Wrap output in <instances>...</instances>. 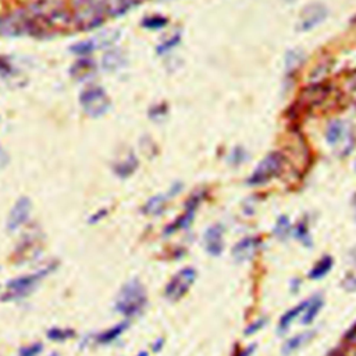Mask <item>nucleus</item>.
Segmentation results:
<instances>
[{"label": "nucleus", "instance_id": "36", "mask_svg": "<svg viewBox=\"0 0 356 356\" xmlns=\"http://www.w3.org/2000/svg\"><path fill=\"white\" fill-rule=\"evenodd\" d=\"M252 350H253V346H249L248 349H245V350H241V352H238L235 356H249L250 353H252Z\"/></svg>", "mask_w": 356, "mask_h": 356}, {"label": "nucleus", "instance_id": "11", "mask_svg": "<svg viewBox=\"0 0 356 356\" xmlns=\"http://www.w3.org/2000/svg\"><path fill=\"white\" fill-rule=\"evenodd\" d=\"M49 268H50V267L43 268V270H40L39 273H35V274H32V275H25V277H21V278H18V280H14V281L8 282L7 286H8L10 292L14 293V296H18L19 292H24V291L29 289V288H31L33 284H36L42 277H44V275L47 274Z\"/></svg>", "mask_w": 356, "mask_h": 356}, {"label": "nucleus", "instance_id": "31", "mask_svg": "<svg viewBox=\"0 0 356 356\" xmlns=\"http://www.w3.org/2000/svg\"><path fill=\"white\" fill-rule=\"evenodd\" d=\"M11 72H13V68H11L10 63L0 56V75L7 76V75H11Z\"/></svg>", "mask_w": 356, "mask_h": 356}, {"label": "nucleus", "instance_id": "42", "mask_svg": "<svg viewBox=\"0 0 356 356\" xmlns=\"http://www.w3.org/2000/svg\"><path fill=\"white\" fill-rule=\"evenodd\" d=\"M355 356H356V355H355Z\"/></svg>", "mask_w": 356, "mask_h": 356}, {"label": "nucleus", "instance_id": "19", "mask_svg": "<svg viewBox=\"0 0 356 356\" xmlns=\"http://www.w3.org/2000/svg\"><path fill=\"white\" fill-rule=\"evenodd\" d=\"M92 68H93V61L86 58V57H82L81 60L75 61L74 65L71 67V75L78 76V78H83L85 75H88L90 72Z\"/></svg>", "mask_w": 356, "mask_h": 356}, {"label": "nucleus", "instance_id": "33", "mask_svg": "<svg viewBox=\"0 0 356 356\" xmlns=\"http://www.w3.org/2000/svg\"><path fill=\"white\" fill-rule=\"evenodd\" d=\"M266 321L261 318V320H259V321H256V323H252L246 330H245V332L246 334H254L256 331H259L261 327H263V324H264Z\"/></svg>", "mask_w": 356, "mask_h": 356}, {"label": "nucleus", "instance_id": "41", "mask_svg": "<svg viewBox=\"0 0 356 356\" xmlns=\"http://www.w3.org/2000/svg\"><path fill=\"white\" fill-rule=\"evenodd\" d=\"M355 170H356V161H355Z\"/></svg>", "mask_w": 356, "mask_h": 356}, {"label": "nucleus", "instance_id": "14", "mask_svg": "<svg viewBox=\"0 0 356 356\" xmlns=\"http://www.w3.org/2000/svg\"><path fill=\"white\" fill-rule=\"evenodd\" d=\"M124 54L118 50H108L102 57V65L107 71H114L120 68L121 65H124Z\"/></svg>", "mask_w": 356, "mask_h": 356}, {"label": "nucleus", "instance_id": "29", "mask_svg": "<svg viewBox=\"0 0 356 356\" xmlns=\"http://www.w3.org/2000/svg\"><path fill=\"white\" fill-rule=\"evenodd\" d=\"M42 350V345L40 343H35L32 346H26L22 348L19 352V356H36L38 353H40Z\"/></svg>", "mask_w": 356, "mask_h": 356}, {"label": "nucleus", "instance_id": "40", "mask_svg": "<svg viewBox=\"0 0 356 356\" xmlns=\"http://www.w3.org/2000/svg\"><path fill=\"white\" fill-rule=\"evenodd\" d=\"M51 356H58V355H57V353H53V355H51Z\"/></svg>", "mask_w": 356, "mask_h": 356}, {"label": "nucleus", "instance_id": "15", "mask_svg": "<svg viewBox=\"0 0 356 356\" xmlns=\"http://www.w3.org/2000/svg\"><path fill=\"white\" fill-rule=\"evenodd\" d=\"M332 264H334V261H332V259H331L330 256L321 257V259L313 266V268L310 270L309 277H310L312 280H320V278H323V277L331 270Z\"/></svg>", "mask_w": 356, "mask_h": 356}, {"label": "nucleus", "instance_id": "27", "mask_svg": "<svg viewBox=\"0 0 356 356\" xmlns=\"http://www.w3.org/2000/svg\"><path fill=\"white\" fill-rule=\"evenodd\" d=\"M228 160H229V163H232V164H241L243 160H246V152H245L242 147H235V149L231 152Z\"/></svg>", "mask_w": 356, "mask_h": 356}, {"label": "nucleus", "instance_id": "2", "mask_svg": "<svg viewBox=\"0 0 356 356\" xmlns=\"http://www.w3.org/2000/svg\"><path fill=\"white\" fill-rule=\"evenodd\" d=\"M325 140L338 156H348L356 140L353 127L348 121L332 120L325 128Z\"/></svg>", "mask_w": 356, "mask_h": 356}, {"label": "nucleus", "instance_id": "18", "mask_svg": "<svg viewBox=\"0 0 356 356\" xmlns=\"http://www.w3.org/2000/svg\"><path fill=\"white\" fill-rule=\"evenodd\" d=\"M321 306H323V299H321L320 296H314V298H312V299L309 300V303H307L306 313L303 314V318H302L303 324H309V323H312V321L314 320V317L317 316L318 310L321 309Z\"/></svg>", "mask_w": 356, "mask_h": 356}, {"label": "nucleus", "instance_id": "22", "mask_svg": "<svg viewBox=\"0 0 356 356\" xmlns=\"http://www.w3.org/2000/svg\"><path fill=\"white\" fill-rule=\"evenodd\" d=\"M167 25V18L163 15H150V17H145V19L142 21V26L146 29H161Z\"/></svg>", "mask_w": 356, "mask_h": 356}, {"label": "nucleus", "instance_id": "32", "mask_svg": "<svg viewBox=\"0 0 356 356\" xmlns=\"http://www.w3.org/2000/svg\"><path fill=\"white\" fill-rule=\"evenodd\" d=\"M345 341L349 343H356V323L346 331Z\"/></svg>", "mask_w": 356, "mask_h": 356}, {"label": "nucleus", "instance_id": "3", "mask_svg": "<svg viewBox=\"0 0 356 356\" xmlns=\"http://www.w3.org/2000/svg\"><path fill=\"white\" fill-rule=\"evenodd\" d=\"M146 305V292L143 285L134 280L122 286L115 302V310L124 316H135Z\"/></svg>", "mask_w": 356, "mask_h": 356}, {"label": "nucleus", "instance_id": "23", "mask_svg": "<svg viewBox=\"0 0 356 356\" xmlns=\"http://www.w3.org/2000/svg\"><path fill=\"white\" fill-rule=\"evenodd\" d=\"M179 40H181V35H179V33H175V35L170 36L168 39L163 40V42L157 46L156 50H157L159 54H164V53L170 51L172 47H175V46L179 43Z\"/></svg>", "mask_w": 356, "mask_h": 356}, {"label": "nucleus", "instance_id": "34", "mask_svg": "<svg viewBox=\"0 0 356 356\" xmlns=\"http://www.w3.org/2000/svg\"><path fill=\"white\" fill-rule=\"evenodd\" d=\"M106 214H107V210H100L99 213H96V216H92V217L89 218V222H90V224L97 222V221H100Z\"/></svg>", "mask_w": 356, "mask_h": 356}, {"label": "nucleus", "instance_id": "9", "mask_svg": "<svg viewBox=\"0 0 356 356\" xmlns=\"http://www.w3.org/2000/svg\"><path fill=\"white\" fill-rule=\"evenodd\" d=\"M260 246V239L256 236H248L243 238L242 241H239L234 249H232V256L238 260V261H243V260H249L253 257V254L256 253L257 248Z\"/></svg>", "mask_w": 356, "mask_h": 356}, {"label": "nucleus", "instance_id": "35", "mask_svg": "<svg viewBox=\"0 0 356 356\" xmlns=\"http://www.w3.org/2000/svg\"><path fill=\"white\" fill-rule=\"evenodd\" d=\"M349 86H350V92L353 95V97L356 99V72H353L350 75V79H349Z\"/></svg>", "mask_w": 356, "mask_h": 356}, {"label": "nucleus", "instance_id": "20", "mask_svg": "<svg viewBox=\"0 0 356 356\" xmlns=\"http://www.w3.org/2000/svg\"><path fill=\"white\" fill-rule=\"evenodd\" d=\"M165 202V196H161V195H157L152 199L147 200V203L145 204L143 207V211L146 214H153V216H157L160 211H163V207H164V203Z\"/></svg>", "mask_w": 356, "mask_h": 356}, {"label": "nucleus", "instance_id": "37", "mask_svg": "<svg viewBox=\"0 0 356 356\" xmlns=\"http://www.w3.org/2000/svg\"><path fill=\"white\" fill-rule=\"evenodd\" d=\"M161 345H163V341H161V339H157V342L154 343V350L157 352V350L160 349V346H161Z\"/></svg>", "mask_w": 356, "mask_h": 356}, {"label": "nucleus", "instance_id": "28", "mask_svg": "<svg viewBox=\"0 0 356 356\" xmlns=\"http://www.w3.org/2000/svg\"><path fill=\"white\" fill-rule=\"evenodd\" d=\"M167 114V106L165 104H157V106H153L150 110H149V115L153 118V120H157V118H161Z\"/></svg>", "mask_w": 356, "mask_h": 356}, {"label": "nucleus", "instance_id": "16", "mask_svg": "<svg viewBox=\"0 0 356 356\" xmlns=\"http://www.w3.org/2000/svg\"><path fill=\"white\" fill-rule=\"evenodd\" d=\"M136 167H138V160H136V157H135L134 154H131V156L127 157L124 161L118 163V164L114 167V171H115V174H117L118 177L127 178V177H129V175L136 170Z\"/></svg>", "mask_w": 356, "mask_h": 356}, {"label": "nucleus", "instance_id": "4", "mask_svg": "<svg viewBox=\"0 0 356 356\" xmlns=\"http://www.w3.org/2000/svg\"><path fill=\"white\" fill-rule=\"evenodd\" d=\"M284 163H285V159L281 152L268 153L253 170L252 175L248 179V184L252 186H256V185H263L271 181L273 178L280 175V172L284 168Z\"/></svg>", "mask_w": 356, "mask_h": 356}, {"label": "nucleus", "instance_id": "24", "mask_svg": "<svg viewBox=\"0 0 356 356\" xmlns=\"http://www.w3.org/2000/svg\"><path fill=\"white\" fill-rule=\"evenodd\" d=\"M95 50V43L92 40H85V42H79L74 46H71V51H74L75 54H79L82 57H86L88 54H90Z\"/></svg>", "mask_w": 356, "mask_h": 356}, {"label": "nucleus", "instance_id": "5", "mask_svg": "<svg viewBox=\"0 0 356 356\" xmlns=\"http://www.w3.org/2000/svg\"><path fill=\"white\" fill-rule=\"evenodd\" d=\"M79 103L83 107V110L86 111V114H89L90 117H100L110 107V100H108L104 89L97 85L85 88L81 92Z\"/></svg>", "mask_w": 356, "mask_h": 356}, {"label": "nucleus", "instance_id": "17", "mask_svg": "<svg viewBox=\"0 0 356 356\" xmlns=\"http://www.w3.org/2000/svg\"><path fill=\"white\" fill-rule=\"evenodd\" d=\"M307 303H309V302H302L300 305H298V306H295L293 309H291L289 312H286V313L281 317V320H280V325H278L280 331H285V330L289 327V324H291L303 310H306Z\"/></svg>", "mask_w": 356, "mask_h": 356}, {"label": "nucleus", "instance_id": "10", "mask_svg": "<svg viewBox=\"0 0 356 356\" xmlns=\"http://www.w3.org/2000/svg\"><path fill=\"white\" fill-rule=\"evenodd\" d=\"M222 232H224V228L220 224L210 227L204 232L206 250L213 256H218L222 252Z\"/></svg>", "mask_w": 356, "mask_h": 356}, {"label": "nucleus", "instance_id": "1", "mask_svg": "<svg viewBox=\"0 0 356 356\" xmlns=\"http://www.w3.org/2000/svg\"><path fill=\"white\" fill-rule=\"evenodd\" d=\"M70 8L79 31L95 29L108 18V0H72Z\"/></svg>", "mask_w": 356, "mask_h": 356}, {"label": "nucleus", "instance_id": "7", "mask_svg": "<svg viewBox=\"0 0 356 356\" xmlns=\"http://www.w3.org/2000/svg\"><path fill=\"white\" fill-rule=\"evenodd\" d=\"M327 14H328V10L325 8V6L320 3H312L306 6L299 15L298 29L306 32L316 28L318 24H321L325 19Z\"/></svg>", "mask_w": 356, "mask_h": 356}, {"label": "nucleus", "instance_id": "8", "mask_svg": "<svg viewBox=\"0 0 356 356\" xmlns=\"http://www.w3.org/2000/svg\"><path fill=\"white\" fill-rule=\"evenodd\" d=\"M29 210H31V202L28 197H21L17 200V203L14 204L10 217H8V229H17L22 222H25V220L29 216Z\"/></svg>", "mask_w": 356, "mask_h": 356}, {"label": "nucleus", "instance_id": "21", "mask_svg": "<svg viewBox=\"0 0 356 356\" xmlns=\"http://www.w3.org/2000/svg\"><path fill=\"white\" fill-rule=\"evenodd\" d=\"M125 327H127L125 323H121V324H118V325H114L113 328H110V330H107L106 332L100 334V335L97 337V342H99V343H108V342L117 339V338L122 334V331L125 330Z\"/></svg>", "mask_w": 356, "mask_h": 356}, {"label": "nucleus", "instance_id": "6", "mask_svg": "<svg viewBox=\"0 0 356 356\" xmlns=\"http://www.w3.org/2000/svg\"><path fill=\"white\" fill-rule=\"evenodd\" d=\"M196 278V271L191 267L181 270L165 286V296L171 300L182 298Z\"/></svg>", "mask_w": 356, "mask_h": 356}, {"label": "nucleus", "instance_id": "39", "mask_svg": "<svg viewBox=\"0 0 356 356\" xmlns=\"http://www.w3.org/2000/svg\"><path fill=\"white\" fill-rule=\"evenodd\" d=\"M138 356H147V353L146 352H140Z\"/></svg>", "mask_w": 356, "mask_h": 356}, {"label": "nucleus", "instance_id": "38", "mask_svg": "<svg viewBox=\"0 0 356 356\" xmlns=\"http://www.w3.org/2000/svg\"><path fill=\"white\" fill-rule=\"evenodd\" d=\"M352 206H353V211H355V218H356V193L353 195V200H352Z\"/></svg>", "mask_w": 356, "mask_h": 356}, {"label": "nucleus", "instance_id": "12", "mask_svg": "<svg viewBox=\"0 0 356 356\" xmlns=\"http://www.w3.org/2000/svg\"><path fill=\"white\" fill-rule=\"evenodd\" d=\"M305 61V53L302 50L293 49V50H288V53L285 54V72L286 75H292Z\"/></svg>", "mask_w": 356, "mask_h": 356}, {"label": "nucleus", "instance_id": "13", "mask_svg": "<svg viewBox=\"0 0 356 356\" xmlns=\"http://www.w3.org/2000/svg\"><path fill=\"white\" fill-rule=\"evenodd\" d=\"M312 337H313V332L307 331V332H302V334H298V335L289 338V339L284 343V346H282V353H284V355L293 353L295 350H298L299 348H302L305 343H307Z\"/></svg>", "mask_w": 356, "mask_h": 356}, {"label": "nucleus", "instance_id": "26", "mask_svg": "<svg viewBox=\"0 0 356 356\" xmlns=\"http://www.w3.org/2000/svg\"><path fill=\"white\" fill-rule=\"evenodd\" d=\"M289 229H291L289 220H288L285 216H281V217L277 220L274 232H275L280 238H284V236H286V234L289 232Z\"/></svg>", "mask_w": 356, "mask_h": 356}, {"label": "nucleus", "instance_id": "30", "mask_svg": "<svg viewBox=\"0 0 356 356\" xmlns=\"http://www.w3.org/2000/svg\"><path fill=\"white\" fill-rule=\"evenodd\" d=\"M296 236L299 239H302L306 245L310 242V236H309V232H307V228L305 227V224H299L298 228H296Z\"/></svg>", "mask_w": 356, "mask_h": 356}, {"label": "nucleus", "instance_id": "25", "mask_svg": "<svg viewBox=\"0 0 356 356\" xmlns=\"http://www.w3.org/2000/svg\"><path fill=\"white\" fill-rule=\"evenodd\" d=\"M74 335L72 330H61V328H51L47 331V338L53 341H64Z\"/></svg>", "mask_w": 356, "mask_h": 356}]
</instances>
